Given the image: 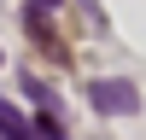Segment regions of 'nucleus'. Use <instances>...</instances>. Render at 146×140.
I'll return each instance as SVG.
<instances>
[{
    "label": "nucleus",
    "instance_id": "f257e3e1",
    "mask_svg": "<svg viewBox=\"0 0 146 140\" xmlns=\"http://www.w3.org/2000/svg\"><path fill=\"white\" fill-rule=\"evenodd\" d=\"M88 99H94V111H100V117H129V111H140L135 82H123V76H100V82H88Z\"/></svg>",
    "mask_w": 146,
    "mask_h": 140
},
{
    "label": "nucleus",
    "instance_id": "f03ea898",
    "mask_svg": "<svg viewBox=\"0 0 146 140\" xmlns=\"http://www.w3.org/2000/svg\"><path fill=\"white\" fill-rule=\"evenodd\" d=\"M0 140H41V134H35V123H29L12 99H0Z\"/></svg>",
    "mask_w": 146,
    "mask_h": 140
},
{
    "label": "nucleus",
    "instance_id": "7ed1b4c3",
    "mask_svg": "<svg viewBox=\"0 0 146 140\" xmlns=\"http://www.w3.org/2000/svg\"><path fill=\"white\" fill-rule=\"evenodd\" d=\"M35 134H41V140H64V128H58V117L41 111V117H35Z\"/></svg>",
    "mask_w": 146,
    "mask_h": 140
},
{
    "label": "nucleus",
    "instance_id": "20e7f679",
    "mask_svg": "<svg viewBox=\"0 0 146 140\" xmlns=\"http://www.w3.org/2000/svg\"><path fill=\"white\" fill-rule=\"evenodd\" d=\"M41 6H53V0H41Z\"/></svg>",
    "mask_w": 146,
    "mask_h": 140
}]
</instances>
